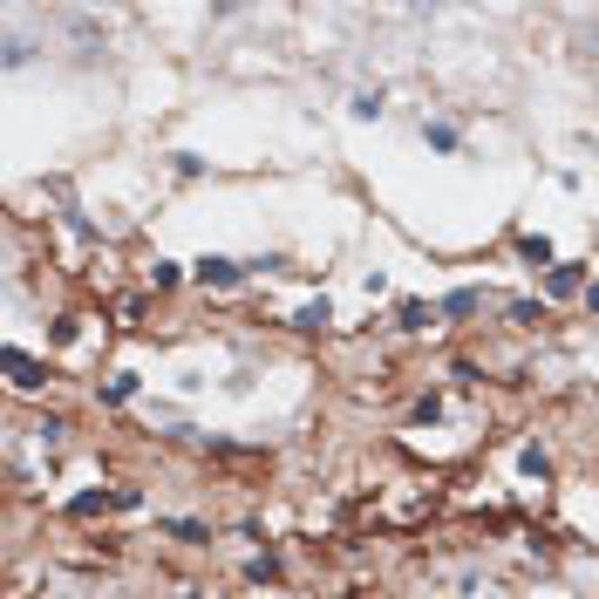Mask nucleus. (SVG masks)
I'll return each instance as SVG.
<instances>
[{
  "mask_svg": "<svg viewBox=\"0 0 599 599\" xmlns=\"http://www.w3.org/2000/svg\"><path fill=\"white\" fill-rule=\"evenodd\" d=\"M198 279H204V286H239V279H246V266H239V259H218V252H204V259H198Z\"/></svg>",
  "mask_w": 599,
  "mask_h": 599,
  "instance_id": "nucleus-1",
  "label": "nucleus"
},
{
  "mask_svg": "<svg viewBox=\"0 0 599 599\" xmlns=\"http://www.w3.org/2000/svg\"><path fill=\"white\" fill-rule=\"evenodd\" d=\"M545 293L572 300V293H585V273H579V266H552V273H545Z\"/></svg>",
  "mask_w": 599,
  "mask_h": 599,
  "instance_id": "nucleus-2",
  "label": "nucleus"
},
{
  "mask_svg": "<svg viewBox=\"0 0 599 599\" xmlns=\"http://www.w3.org/2000/svg\"><path fill=\"white\" fill-rule=\"evenodd\" d=\"M476 307H484V286H457L443 300V321H463V313H476Z\"/></svg>",
  "mask_w": 599,
  "mask_h": 599,
  "instance_id": "nucleus-3",
  "label": "nucleus"
},
{
  "mask_svg": "<svg viewBox=\"0 0 599 599\" xmlns=\"http://www.w3.org/2000/svg\"><path fill=\"white\" fill-rule=\"evenodd\" d=\"M7 368H14V388H41V361L21 348H7Z\"/></svg>",
  "mask_w": 599,
  "mask_h": 599,
  "instance_id": "nucleus-4",
  "label": "nucleus"
},
{
  "mask_svg": "<svg viewBox=\"0 0 599 599\" xmlns=\"http://www.w3.org/2000/svg\"><path fill=\"white\" fill-rule=\"evenodd\" d=\"M327 321H334V307H327V300H307V307L293 313V327H300V334H321Z\"/></svg>",
  "mask_w": 599,
  "mask_h": 599,
  "instance_id": "nucleus-5",
  "label": "nucleus"
},
{
  "mask_svg": "<svg viewBox=\"0 0 599 599\" xmlns=\"http://www.w3.org/2000/svg\"><path fill=\"white\" fill-rule=\"evenodd\" d=\"M518 259L531 266V273H538V266H552V239H538V231H531V239H518Z\"/></svg>",
  "mask_w": 599,
  "mask_h": 599,
  "instance_id": "nucleus-6",
  "label": "nucleus"
},
{
  "mask_svg": "<svg viewBox=\"0 0 599 599\" xmlns=\"http://www.w3.org/2000/svg\"><path fill=\"white\" fill-rule=\"evenodd\" d=\"M436 313H443V307H430V300H402V327H430Z\"/></svg>",
  "mask_w": 599,
  "mask_h": 599,
  "instance_id": "nucleus-7",
  "label": "nucleus"
},
{
  "mask_svg": "<svg viewBox=\"0 0 599 599\" xmlns=\"http://www.w3.org/2000/svg\"><path fill=\"white\" fill-rule=\"evenodd\" d=\"M518 470H524V476H552V457H545V449H538V443H524Z\"/></svg>",
  "mask_w": 599,
  "mask_h": 599,
  "instance_id": "nucleus-8",
  "label": "nucleus"
},
{
  "mask_svg": "<svg viewBox=\"0 0 599 599\" xmlns=\"http://www.w3.org/2000/svg\"><path fill=\"white\" fill-rule=\"evenodd\" d=\"M422 137H430V150H457V123H422Z\"/></svg>",
  "mask_w": 599,
  "mask_h": 599,
  "instance_id": "nucleus-9",
  "label": "nucleus"
},
{
  "mask_svg": "<svg viewBox=\"0 0 599 599\" xmlns=\"http://www.w3.org/2000/svg\"><path fill=\"white\" fill-rule=\"evenodd\" d=\"M354 116H361V123H375V116H382V95H375V89H361V95H354Z\"/></svg>",
  "mask_w": 599,
  "mask_h": 599,
  "instance_id": "nucleus-10",
  "label": "nucleus"
},
{
  "mask_svg": "<svg viewBox=\"0 0 599 599\" xmlns=\"http://www.w3.org/2000/svg\"><path fill=\"white\" fill-rule=\"evenodd\" d=\"M511 321H518V327H538V321H545V307H538V300H511Z\"/></svg>",
  "mask_w": 599,
  "mask_h": 599,
  "instance_id": "nucleus-11",
  "label": "nucleus"
},
{
  "mask_svg": "<svg viewBox=\"0 0 599 599\" xmlns=\"http://www.w3.org/2000/svg\"><path fill=\"white\" fill-rule=\"evenodd\" d=\"M103 504H109V497H103V491H82V497H76V504H68V518H95V511H103Z\"/></svg>",
  "mask_w": 599,
  "mask_h": 599,
  "instance_id": "nucleus-12",
  "label": "nucleus"
},
{
  "mask_svg": "<svg viewBox=\"0 0 599 599\" xmlns=\"http://www.w3.org/2000/svg\"><path fill=\"white\" fill-rule=\"evenodd\" d=\"M116 321H123V327L143 321V300H137V293H130V300H116Z\"/></svg>",
  "mask_w": 599,
  "mask_h": 599,
  "instance_id": "nucleus-13",
  "label": "nucleus"
},
{
  "mask_svg": "<svg viewBox=\"0 0 599 599\" xmlns=\"http://www.w3.org/2000/svg\"><path fill=\"white\" fill-rule=\"evenodd\" d=\"M170 538H185V545H204V538H212V531H204V524H191V518H185V524H170Z\"/></svg>",
  "mask_w": 599,
  "mask_h": 599,
  "instance_id": "nucleus-14",
  "label": "nucleus"
}]
</instances>
